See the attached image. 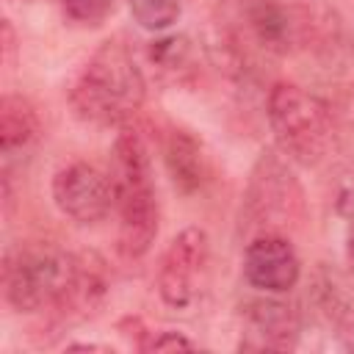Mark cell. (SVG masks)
I'll use <instances>...</instances> for the list:
<instances>
[{
    "label": "cell",
    "instance_id": "2",
    "mask_svg": "<svg viewBox=\"0 0 354 354\" xmlns=\"http://www.w3.org/2000/svg\"><path fill=\"white\" fill-rule=\"evenodd\" d=\"M116 210H119V252L127 260H138L158 238L160 207L152 183L149 152L136 127H122L113 141Z\"/></svg>",
    "mask_w": 354,
    "mask_h": 354
},
{
    "label": "cell",
    "instance_id": "3",
    "mask_svg": "<svg viewBox=\"0 0 354 354\" xmlns=\"http://www.w3.org/2000/svg\"><path fill=\"white\" fill-rule=\"evenodd\" d=\"M266 116L279 152L301 166H318L335 147L329 105L296 83H277L268 91Z\"/></svg>",
    "mask_w": 354,
    "mask_h": 354
},
{
    "label": "cell",
    "instance_id": "13",
    "mask_svg": "<svg viewBox=\"0 0 354 354\" xmlns=\"http://www.w3.org/2000/svg\"><path fill=\"white\" fill-rule=\"evenodd\" d=\"M249 19H252V28H254L257 39L263 41V47L277 50V53H285L290 47L296 25H293V19L285 8L271 6V3H257L252 8Z\"/></svg>",
    "mask_w": 354,
    "mask_h": 354
},
{
    "label": "cell",
    "instance_id": "4",
    "mask_svg": "<svg viewBox=\"0 0 354 354\" xmlns=\"http://www.w3.org/2000/svg\"><path fill=\"white\" fill-rule=\"evenodd\" d=\"M304 218V191L282 152H263L252 166L241 205V230L254 235H288Z\"/></svg>",
    "mask_w": 354,
    "mask_h": 354
},
{
    "label": "cell",
    "instance_id": "14",
    "mask_svg": "<svg viewBox=\"0 0 354 354\" xmlns=\"http://www.w3.org/2000/svg\"><path fill=\"white\" fill-rule=\"evenodd\" d=\"M127 8L133 14V19L144 28V30H166L180 19V0H127Z\"/></svg>",
    "mask_w": 354,
    "mask_h": 354
},
{
    "label": "cell",
    "instance_id": "8",
    "mask_svg": "<svg viewBox=\"0 0 354 354\" xmlns=\"http://www.w3.org/2000/svg\"><path fill=\"white\" fill-rule=\"evenodd\" d=\"M301 277L299 254L288 235H254L243 249V279L260 293H288Z\"/></svg>",
    "mask_w": 354,
    "mask_h": 354
},
{
    "label": "cell",
    "instance_id": "16",
    "mask_svg": "<svg viewBox=\"0 0 354 354\" xmlns=\"http://www.w3.org/2000/svg\"><path fill=\"white\" fill-rule=\"evenodd\" d=\"M61 6L64 14L77 25H100L113 8V0H61Z\"/></svg>",
    "mask_w": 354,
    "mask_h": 354
},
{
    "label": "cell",
    "instance_id": "7",
    "mask_svg": "<svg viewBox=\"0 0 354 354\" xmlns=\"http://www.w3.org/2000/svg\"><path fill=\"white\" fill-rule=\"evenodd\" d=\"M53 202L66 218L77 224H94L102 221L111 207H116V185L113 177L100 166L75 160L55 171Z\"/></svg>",
    "mask_w": 354,
    "mask_h": 354
},
{
    "label": "cell",
    "instance_id": "9",
    "mask_svg": "<svg viewBox=\"0 0 354 354\" xmlns=\"http://www.w3.org/2000/svg\"><path fill=\"white\" fill-rule=\"evenodd\" d=\"M246 340L243 348H293L301 332V315L290 301L277 299V293H266V299H254L243 310Z\"/></svg>",
    "mask_w": 354,
    "mask_h": 354
},
{
    "label": "cell",
    "instance_id": "17",
    "mask_svg": "<svg viewBox=\"0 0 354 354\" xmlns=\"http://www.w3.org/2000/svg\"><path fill=\"white\" fill-rule=\"evenodd\" d=\"M191 348H196V343L188 340L180 332H171V329L158 332V335H149L144 340V346H141V351H191Z\"/></svg>",
    "mask_w": 354,
    "mask_h": 354
},
{
    "label": "cell",
    "instance_id": "20",
    "mask_svg": "<svg viewBox=\"0 0 354 354\" xmlns=\"http://www.w3.org/2000/svg\"><path fill=\"white\" fill-rule=\"evenodd\" d=\"M343 346L348 348V351H354V321L346 326V332H343Z\"/></svg>",
    "mask_w": 354,
    "mask_h": 354
},
{
    "label": "cell",
    "instance_id": "18",
    "mask_svg": "<svg viewBox=\"0 0 354 354\" xmlns=\"http://www.w3.org/2000/svg\"><path fill=\"white\" fill-rule=\"evenodd\" d=\"M346 260H348V266H351V271H354V218H351L348 235H346Z\"/></svg>",
    "mask_w": 354,
    "mask_h": 354
},
{
    "label": "cell",
    "instance_id": "6",
    "mask_svg": "<svg viewBox=\"0 0 354 354\" xmlns=\"http://www.w3.org/2000/svg\"><path fill=\"white\" fill-rule=\"evenodd\" d=\"M207 257L210 238L202 227H185L169 241L158 266V293L169 307L183 310L196 299Z\"/></svg>",
    "mask_w": 354,
    "mask_h": 354
},
{
    "label": "cell",
    "instance_id": "12",
    "mask_svg": "<svg viewBox=\"0 0 354 354\" xmlns=\"http://www.w3.org/2000/svg\"><path fill=\"white\" fill-rule=\"evenodd\" d=\"M41 133V119L36 105L22 94H3L0 100V149L11 155L25 149Z\"/></svg>",
    "mask_w": 354,
    "mask_h": 354
},
{
    "label": "cell",
    "instance_id": "15",
    "mask_svg": "<svg viewBox=\"0 0 354 354\" xmlns=\"http://www.w3.org/2000/svg\"><path fill=\"white\" fill-rule=\"evenodd\" d=\"M147 55H149V61L160 72H180L191 61V41L185 36H180V33L160 36V39H152L149 41Z\"/></svg>",
    "mask_w": 354,
    "mask_h": 354
},
{
    "label": "cell",
    "instance_id": "11",
    "mask_svg": "<svg viewBox=\"0 0 354 354\" xmlns=\"http://www.w3.org/2000/svg\"><path fill=\"white\" fill-rule=\"evenodd\" d=\"M108 288H111V282H108L105 260L97 252H80L77 263H75L72 285H69L66 296L61 299L58 310H64L75 318H88L105 304Z\"/></svg>",
    "mask_w": 354,
    "mask_h": 354
},
{
    "label": "cell",
    "instance_id": "5",
    "mask_svg": "<svg viewBox=\"0 0 354 354\" xmlns=\"http://www.w3.org/2000/svg\"><path fill=\"white\" fill-rule=\"evenodd\" d=\"M77 254L50 243L19 249L6 263V299L19 313L58 307L75 277Z\"/></svg>",
    "mask_w": 354,
    "mask_h": 354
},
{
    "label": "cell",
    "instance_id": "1",
    "mask_svg": "<svg viewBox=\"0 0 354 354\" xmlns=\"http://www.w3.org/2000/svg\"><path fill=\"white\" fill-rule=\"evenodd\" d=\"M147 80L130 50L105 41L72 83L69 102L77 119L97 127H124L144 105Z\"/></svg>",
    "mask_w": 354,
    "mask_h": 354
},
{
    "label": "cell",
    "instance_id": "19",
    "mask_svg": "<svg viewBox=\"0 0 354 354\" xmlns=\"http://www.w3.org/2000/svg\"><path fill=\"white\" fill-rule=\"evenodd\" d=\"M72 351H111L108 346H97V343H72Z\"/></svg>",
    "mask_w": 354,
    "mask_h": 354
},
{
    "label": "cell",
    "instance_id": "10",
    "mask_svg": "<svg viewBox=\"0 0 354 354\" xmlns=\"http://www.w3.org/2000/svg\"><path fill=\"white\" fill-rule=\"evenodd\" d=\"M163 160L169 169V177L180 194H196L210 177V160L205 155V147L196 136H191L183 127H174L166 133L163 141Z\"/></svg>",
    "mask_w": 354,
    "mask_h": 354
}]
</instances>
